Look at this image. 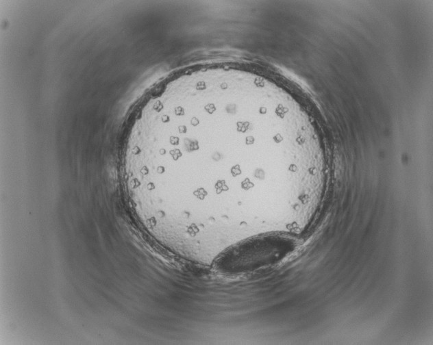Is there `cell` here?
Returning <instances> with one entry per match:
<instances>
[{
    "label": "cell",
    "instance_id": "6da1fadb",
    "mask_svg": "<svg viewBox=\"0 0 433 345\" xmlns=\"http://www.w3.org/2000/svg\"><path fill=\"white\" fill-rule=\"evenodd\" d=\"M294 248V240L286 234H262L230 246L218 254L214 262L224 272H251L278 263Z\"/></svg>",
    "mask_w": 433,
    "mask_h": 345
}]
</instances>
